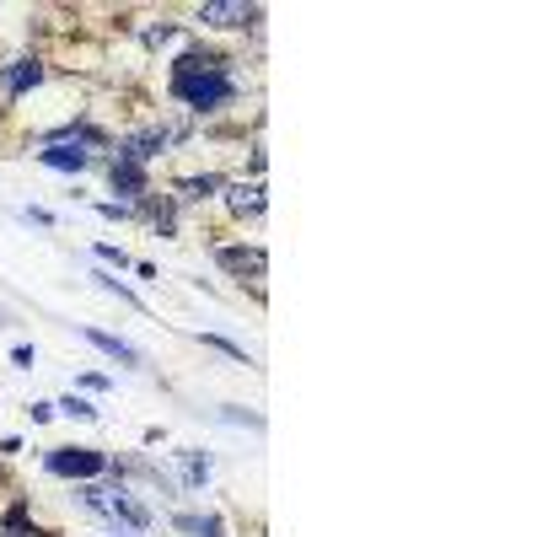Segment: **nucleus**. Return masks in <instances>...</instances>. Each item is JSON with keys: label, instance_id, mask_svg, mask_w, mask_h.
<instances>
[{"label": "nucleus", "instance_id": "nucleus-14", "mask_svg": "<svg viewBox=\"0 0 537 537\" xmlns=\"http://www.w3.org/2000/svg\"><path fill=\"white\" fill-rule=\"evenodd\" d=\"M60 409H65L70 419H97V409H92V403H86V398H76V393H70V398L60 403Z\"/></svg>", "mask_w": 537, "mask_h": 537}, {"label": "nucleus", "instance_id": "nucleus-7", "mask_svg": "<svg viewBox=\"0 0 537 537\" xmlns=\"http://www.w3.org/2000/svg\"><path fill=\"white\" fill-rule=\"evenodd\" d=\"M226 210L231 215H258L264 210V183H226Z\"/></svg>", "mask_w": 537, "mask_h": 537}, {"label": "nucleus", "instance_id": "nucleus-5", "mask_svg": "<svg viewBox=\"0 0 537 537\" xmlns=\"http://www.w3.org/2000/svg\"><path fill=\"white\" fill-rule=\"evenodd\" d=\"M38 81H43V65H38V60H11L6 70H0V92H6V97L33 92Z\"/></svg>", "mask_w": 537, "mask_h": 537}, {"label": "nucleus", "instance_id": "nucleus-17", "mask_svg": "<svg viewBox=\"0 0 537 537\" xmlns=\"http://www.w3.org/2000/svg\"><path fill=\"white\" fill-rule=\"evenodd\" d=\"M97 258H108V264H119V269H124V264H129V258H124V253H119V248H113V242H103V248H97Z\"/></svg>", "mask_w": 537, "mask_h": 537}, {"label": "nucleus", "instance_id": "nucleus-8", "mask_svg": "<svg viewBox=\"0 0 537 537\" xmlns=\"http://www.w3.org/2000/svg\"><path fill=\"white\" fill-rule=\"evenodd\" d=\"M38 162L54 167V172H81L86 162H92V151H76V145H43Z\"/></svg>", "mask_w": 537, "mask_h": 537}, {"label": "nucleus", "instance_id": "nucleus-4", "mask_svg": "<svg viewBox=\"0 0 537 537\" xmlns=\"http://www.w3.org/2000/svg\"><path fill=\"white\" fill-rule=\"evenodd\" d=\"M199 22H205V27H221V33H231V27L258 22V6H248V0H205V6H199Z\"/></svg>", "mask_w": 537, "mask_h": 537}, {"label": "nucleus", "instance_id": "nucleus-11", "mask_svg": "<svg viewBox=\"0 0 537 537\" xmlns=\"http://www.w3.org/2000/svg\"><path fill=\"white\" fill-rule=\"evenodd\" d=\"M221 188H226V183L205 172V178H183V183H178V194H183V199H210V194H221Z\"/></svg>", "mask_w": 537, "mask_h": 537}, {"label": "nucleus", "instance_id": "nucleus-15", "mask_svg": "<svg viewBox=\"0 0 537 537\" xmlns=\"http://www.w3.org/2000/svg\"><path fill=\"white\" fill-rule=\"evenodd\" d=\"M172 226H178V215H172V205H162V210H156V231H162V237H172Z\"/></svg>", "mask_w": 537, "mask_h": 537}, {"label": "nucleus", "instance_id": "nucleus-2", "mask_svg": "<svg viewBox=\"0 0 537 537\" xmlns=\"http://www.w3.org/2000/svg\"><path fill=\"white\" fill-rule=\"evenodd\" d=\"M81 500H86V511H97V516H108V521H124V527H151V511H145L140 500H129L124 489H97V484H86L81 489Z\"/></svg>", "mask_w": 537, "mask_h": 537}, {"label": "nucleus", "instance_id": "nucleus-13", "mask_svg": "<svg viewBox=\"0 0 537 537\" xmlns=\"http://www.w3.org/2000/svg\"><path fill=\"white\" fill-rule=\"evenodd\" d=\"M183 468H188V484H205V478H210V462L199 452H183Z\"/></svg>", "mask_w": 537, "mask_h": 537}, {"label": "nucleus", "instance_id": "nucleus-12", "mask_svg": "<svg viewBox=\"0 0 537 537\" xmlns=\"http://www.w3.org/2000/svg\"><path fill=\"white\" fill-rule=\"evenodd\" d=\"M178 527H183V532H199V537H226L215 516H178Z\"/></svg>", "mask_w": 537, "mask_h": 537}, {"label": "nucleus", "instance_id": "nucleus-1", "mask_svg": "<svg viewBox=\"0 0 537 537\" xmlns=\"http://www.w3.org/2000/svg\"><path fill=\"white\" fill-rule=\"evenodd\" d=\"M231 92H237V86H231L226 70H188V76H172V97H183V103L194 108V113L221 108Z\"/></svg>", "mask_w": 537, "mask_h": 537}, {"label": "nucleus", "instance_id": "nucleus-16", "mask_svg": "<svg viewBox=\"0 0 537 537\" xmlns=\"http://www.w3.org/2000/svg\"><path fill=\"white\" fill-rule=\"evenodd\" d=\"M97 215H108V221H119V215H135V205H129V199H119V205H97Z\"/></svg>", "mask_w": 537, "mask_h": 537}, {"label": "nucleus", "instance_id": "nucleus-6", "mask_svg": "<svg viewBox=\"0 0 537 537\" xmlns=\"http://www.w3.org/2000/svg\"><path fill=\"white\" fill-rule=\"evenodd\" d=\"M215 264H221L226 274H264L269 258L258 248H215Z\"/></svg>", "mask_w": 537, "mask_h": 537}, {"label": "nucleus", "instance_id": "nucleus-9", "mask_svg": "<svg viewBox=\"0 0 537 537\" xmlns=\"http://www.w3.org/2000/svg\"><path fill=\"white\" fill-rule=\"evenodd\" d=\"M86 339H92L103 355H113L119 366H140V350H129L124 339H113V333H103V328H86Z\"/></svg>", "mask_w": 537, "mask_h": 537}, {"label": "nucleus", "instance_id": "nucleus-10", "mask_svg": "<svg viewBox=\"0 0 537 537\" xmlns=\"http://www.w3.org/2000/svg\"><path fill=\"white\" fill-rule=\"evenodd\" d=\"M108 172H113V188H119V194H145V167H135V162H113Z\"/></svg>", "mask_w": 537, "mask_h": 537}, {"label": "nucleus", "instance_id": "nucleus-3", "mask_svg": "<svg viewBox=\"0 0 537 537\" xmlns=\"http://www.w3.org/2000/svg\"><path fill=\"white\" fill-rule=\"evenodd\" d=\"M43 468L60 473V478H97L108 468V457L92 452V446H54V452L43 457Z\"/></svg>", "mask_w": 537, "mask_h": 537}]
</instances>
